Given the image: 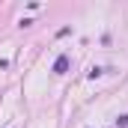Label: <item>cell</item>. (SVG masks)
I'll return each instance as SVG.
<instances>
[{
  "label": "cell",
  "mask_w": 128,
  "mask_h": 128,
  "mask_svg": "<svg viewBox=\"0 0 128 128\" xmlns=\"http://www.w3.org/2000/svg\"><path fill=\"white\" fill-rule=\"evenodd\" d=\"M101 74H107V68H98V66H92V68L86 72V78H92V80H96V78H101Z\"/></svg>",
  "instance_id": "obj_2"
},
{
  "label": "cell",
  "mask_w": 128,
  "mask_h": 128,
  "mask_svg": "<svg viewBox=\"0 0 128 128\" xmlns=\"http://www.w3.org/2000/svg\"><path fill=\"white\" fill-rule=\"evenodd\" d=\"M66 72H68V57H57V63H54V74H66Z\"/></svg>",
  "instance_id": "obj_1"
},
{
  "label": "cell",
  "mask_w": 128,
  "mask_h": 128,
  "mask_svg": "<svg viewBox=\"0 0 128 128\" xmlns=\"http://www.w3.org/2000/svg\"><path fill=\"white\" fill-rule=\"evenodd\" d=\"M116 128H128V116H125V113H122V116L116 119Z\"/></svg>",
  "instance_id": "obj_3"
}]
</instances>
